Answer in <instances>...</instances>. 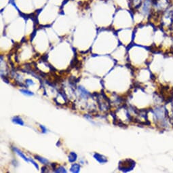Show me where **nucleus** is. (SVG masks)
Masks as SVG:
<instances>
[{
    "instance_id": "3",
    "label": "nucleus",
    "mask_w": 173,
    "mask_h": 173,
    "mask_svg": "<svg viewBox=\"0 0 173 173\" xmlns=\"http://www.w3.org/2000/svg\"><path fill=\"white\" fill-rule=\"evenodd\" d=\"M136 165V162L131 159H126L120 161L119 163L118 169L124 172L133 171Z\"/></svg>"
},
{
    "instance_id": "9",
    "label": "nucleus",
    "mask_w": 173,
    "mask_h": 173,
    "mask_svg": "<svg viewBox=\"0 0 173 173\" xmlns=\"http://www.w3.org/2000/svg\"><path fill=\"white\" fill-rule=\"evenodd\" d=\"M12 122H14V124H19L21 126H23L24 125V122L22 120V119L19 117H14L13 119H12Z\"/></svg>"
},
{
    "instance_id": "4",
    "label": "nucleus",
    "mask_w": 173,
    "mask_h": 173,
    "mask_svg": "<svg viewBox=\"0 0 173 173\" xmlns=\"http://www.w3.org/2000/svg\"><path fill=\"white\" fill-rule=\"evenodd\" d=\"M94 158L100 164H105V163L107 162V159L106 157L101 155V154H99L97 153H94Z\"/></svg>"
},
{
    "instance_id": "19",
    "label": "nucleus",
    "mask_w": 173,
    "mask_h": 173,
    "mask_svg": "<svg viewBox=\"0 0 173 173\" xmlns=\"http://www.w3.org/2000/svg\"><path fill=\"white\" fill-rule=\"evenodd\" d=\"M172 109H173V95L172 96Z\"/></svg>"
},
{
    "instance_id": "2",
    "label": "nucleus",
    "mask_w": 173,
    "mask_h": 173,
    "mask_svg": "<svg viewBox=\"0 0 173 173\" xmlns=\"http://www.w3.org/2000/svg\"><path fill=\"white\" fill-rule=\"evenodd\" d=\"M172 3V0H152L153 13L158 16L160 15L164 12L168 10Z\"/></svg>"
},
{
    "instance_id": "17",
    "label": "nucleus",
    "mask_w": 173,
    "mask_h": 173,
    "mask_svg": "<svg viewBox=\"0 0 173 173\" xmlns=\"http://www.w3.org/2000/svg\"><path fill=\"white\" fill-rule=\"evenodd\" d=\"M47 167L46 166H43L42 168V172H48V171H47Z\"/></svg>"
},
{
    "instance_id": "16",
    "label": "nucleus",
    "mask_w": 173,
    "mask_h": 173,
    "mask_svg": "<svg viewBox=\"0 0 173 173\" xmlns=\"http://www.w3.org/2000/svg\"><path fill=\"white\" fill-rule=\"evenodd\" d=\"M40 128H42V133H46V131H47V129L43 126H42V125H40Z\"/></svg>"
},
{
    "instance_id": "1",
    "label": "nucleus",
    "mask_w": 173,
    "mask_h": 173,
    "mask_svg": "<svg viewBox=\"0 0 173 173\" xmlns=\"http://www.w3.org/2000/svg\"><path fill=\"white\" fill-rule=\"evenodd\" d=\"M151 111L153 114L154 120L158 126L162 129L171 127V124L170 123L168 118V110L165 106H156L155 108L151 110Z\"/></svg>"
},
{
    "instance_id": "11",
    "label": "nucleus",
    "mask_w": 173,
    "mask_h": 173,
    "mask_svg": "<svg viewBox=\"0 0 173 173\" xmlns=\"http://www.w3.org/2000/svg\"><path fill=\"white\" fill-rule=\"evenodd\" d=\"M168 118L170 120V123H171L172 126H173V109L172 107V110L171 111H168Z\"/></svg>"
},
{
    "instance_id": "8",
    "label": "nucleus",
    "mask_w": 173,
    "mask_h": 173,
    "mask_svg": "<svg viewBox=\"0 0 173 173\" xmlns=\"http://www.w3.org/2000/svg\"><path fill=\"white\" fill-rule=\"evenodd\" d=\"M77 154L74 152H71L69 156V161L70 162H74L77 160Z\"/></svg>"
},
{
    "instance_id": "10",
    "label": "nucleus",
    "mask_w": 173,
    "mask_h": 173,
    "mask_svg": "<svg viewBox=\"0 0 173 173\" xmlns=\"http://www.w3.org/2000/svg\"><path fill=\"white\" fill-rule=\"evenodd\" d=\"M35 158H36V159H37V160H39V161L43 164H48V163H49V161L48 160H46V158H42V157H40L39 156H35Z\"/></svg>"
},
{
    "instance_id": "14",
    "label": "nucleus",
    "mask_w": 173,
    "mask_h": 173,
    "mask_svg": "<svg viewBox=\"0 0 173 173\" xmlns=\"http://www.w3.org/2000/svg\"><path fill=\"white\" fill-rule=\"evenodd\" d=\"M55 172H62V173H66L67 172V171H66L65 168L64 167H62V166H60L58 168H56L55 171Z\"/></svg>"
},
{
    "instance_id": "15",
    "label": "nucleus",
    "mask_w": 173,
    "mask_h": 173,
    "mask_svg": "<svg viewBox=\"0 0 173 173\" xmlns=\"http://www.w3.org/2000/svg\"><path fill=\"white\" fill-rule=\"evenodd\" d=\"M25 82H26V84L28 85V86H31V85H34L33 81L31 80H30V79L26 80V81H25Z\"/></svg>"
},
{
    "instance_id": "6",
    "label": "nucleus",
    "mask_w": 173,
    "mask_h": 173,
    "mask_svg": "<svg viewBox=\"0 0 173 173\" xmlns=\"http://www.w3.org/2000/svg\"><path fill=\"white\" fill-rule=\"evenodd\" d=\"M12 149H13V150L14 151V152H15L16 153H17L18 154V156H19L20 157H21V158H23V160H24V161H26V162H30L29 159V158H27V157H26V156H25L24 155V154L23 153V152H21V150H19V149H17V147H13V148H12Z\"/></svg>"
},
{
    "instance_id": "13",
    "label": "nucleus",
    "mask_w": 173,
    "mask_h": 173,
    "mask_svg": "<svg viewBox=\"0 0 173 173\" xmlns=\"http://www.w3.org/2000/svg\"><path fill=\"white\" fill-rule=\"evenodd\" d=\"M20 92H21L23 94H25V95H28V96H32L33 95V93L31 91H29L27 90H20Z\"/></svg>"
},
{
    "instance_id": "12",
    "label": "nucleus",
    "mask_w": 173,
    "mask_h": 173,
    "mask_svg": "<svg viewBox=\"0 0 173 173\" xmlns=\"http://www.w3.org/2000/svg\"><path fill=\"white\" fill-rule=\"evenodd\" d=\"M58 92L61 94V95L62 96V98H63L65 99V101H67V96H66V94L65 92V91L63 90V89H61V90H58Z\"/></svg>"
},
{
    "instance_id": "5",
    "label": "nucleus",
    "mask_w": 173,
    "mask_h": 173,
    "mask_svg": "<svg viewBox=\"0 0 173 173\" xmlns=\"http://www.w3.org/2000/svg\"><path fill=\"white\" fill-rule=\"evenodd\" d=\"M78 89H79L80 92H81V96L83 97L85 99H88L89 96H91V94L82 86H79L78 87Z\"/></svg>"
},
{
    "instance_id": "18",
    "label": "nucleus",
    "mask_w": 173,
    "mask_h": 173,
    "mask_svg": "<svg viewBox=\"0 0 173 173\" xmlns=\"http://www.w3.org/2000/svg\"><path fill=\"white\" fill-rule=\"evenodd\" d=\"M56 163H52V168H53V170H54V171H55V170H56Z\"/></svg>"
},
{
    "instance_id": "7",
    "label": "nucleus",
    "mask_w": 173,
    "mask_h": 173,
    "mask_svg": "<svg viewBox=\"0 0 173 173\" xmlns=\"http://www.w3.org/2000/svg\"><path fill=\"white\" fill-rule=\"evenodd\" d=\"M70 171L71 172H73V173L79 172L80 171V165L79 164H74L71 166Z\"/></svg>"
}]
</instances>
